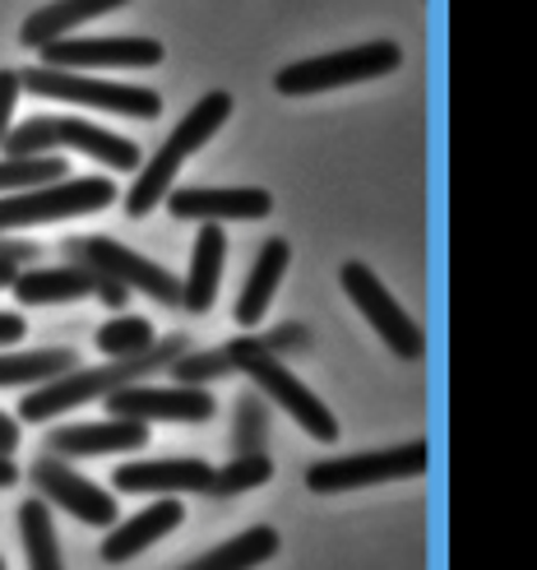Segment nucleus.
Masks as SVG:
<instances>
[{"instance_id":"36","label":"nucleus","mask_w":537,"mask_h":570,"mask_svg":"<svg viewBox=\"0 0 537 570\" xmlns=\"http://www.w3.org/2000/svg\"><path fill=\"white\" fill-rule=\"evenodd\" d=\"M19 269H23V265H14V261H0V288H10V283L19 278Z\"/></svg>"},{"instance_id":"9","label":"nucleus","mask_w":537,"mask_h":570,"mask_svg":"<svg viewBox=\"0 0 537 570\" xmlns=\"http://www.w3.org/2000/svg\"><path fill=\"white\" fill-rule=\"evenodd\" d=\"M61 250L70 255V265L98 269V274H107V278L126 283L130 293H135V288L149 293V297L162 302V306H181V278L167 274V269L153 265V261H145V255L130 250V246H121V242H111V237H70Z\"/></svg>"},{"instance_id":"17","label":"nucleus","mask_w":537,"mask_h":570,"mask_svg":"<svg viewBox=\"0 0 537 570\" xmlns=\"http://www.w3.org/2000/svg\"><path fill=\"white\" fill-rule=\"evenodd\" d=\"M181 520H186V505H181L177 497H162V501H153L149 510H139V515H130L126 524H111L107 543H102V557H107L111 566H121V561L139 557L145 548H153L158 538H167V533H172Z\"/></svg>"},{"instance_id":"10","label":"nucleus","mask_w":537,"mask_h":570,"mask_svg":"<svg viewBox=\"0 0 537 570\" xmlns=\"http://www.w3.org/2000/svg\"><path fill=\"white\" fill-rule=\"evenodd\" d=\"M338 283H344V293L357 302V311H361L366 321H371V330L385 338L394 353H399L404 362L421 357V330L412 325L408 311L389 297V288H385V283H380L371 269H366L361 261H348L344 274H338Z\"/></svg>"},{"instance_id":"8","label":"nucleus","mask_w":537,"mask_h":570,"mask_svg":"<svg viewBox=\"0 0 537 570\" xmlns=\"http://www.w3.org/2000/svg\"><path fill=\"white\" fill-rule=\"evenodd\" d=\"M427 473V441H404L371 454H344V460H320L306 469V488L334 497L352 488H376V482H399V478H421Z\"/></svg>"},{"instance_id":"6","label":"nucleus","mask_w":537,"mask_h":570,"mask_svg":"<svg viewBox=\"0 0 537 570\" xmlns=\"http://www.w3.org/2000/svg\"><path fill=\"white\" fill-rule=\"evenodd\" d=\"M117 199V186L107 177H66L38 190H19V195H0V237H10L14 227H33V223H56V218H79V214H98Z\"/></svg>"},{"instance_id":"33","label":"nucleus","mask_w":537,"mask_h":570,"mask_svg":"<svg viewBox=\"0 0 537 570\" xmlns=\"http://www.w3.org/2000/svg\"><path fill=\"white\" fill-rule=\"evenodd\" d=\"M23 316H10V311H0V348H10V344H19L23 338Z\"/></svg>"},{"instance_id":"30","label":"nucleus","mask_w":537,"mask_h":570,"mask_svg":"<svg viewBox=\"0 0 537 570\" xmlns=\"http://www.w3.org/2000/svg\"><path fill=\"white\" fill-rule=\"evenodd\" d=\"M260 348L274 353V357H297V353H310V325L301 321H288V325H274L260 334Z\"/></svg>"},{"instance_id":"11","label":"nucleus","mask_w":537,"mask_h":570,"mask_svg":"<svg viewBox=\"0 0 537 570\" xmlns=\"http://www.w3.org/2000/svg\"><path fill=\"white\" fill-rule=\"evenodd\" d=\"M111 417H130V422H209L218 413L213 394L200 385H126L117 394L102 399Z\"/></svg>"},{"instance_id":"21","label":"nucleus","mask_w":537,"mask_h":570,"mask_svg":"<svg viewBox=\"0 0 537 570\" xmlns=\"http://www.w3.org/2000/svg\"><path fill=\"white\" fill-rule=\"evenodd\" d=\"M126 0H51V6H42L38 14L23 19V47H47L56 42L61 33H70V28H79L83 19H98L107 10H121Z\"/></svg>"},{"instance_id":"12","label":"nucleus","mask_w":537,"mask_h":570,"mask_svg":"<svg viewBox=\"0 0 537 570\" xmlns=\"http://www.w3.org/2000/svg\"><path fill=\"white\" fill-rule=\"evenodd\" d=\"M28 478H33V488H38L42 501L70 510L74 520L98 524V529L117 524V497L102 492V488H93L89 478L74 473L66 460H56V454H38L33 469H28Z\"/></svg>"},{"instance_id":"29","label":"nucleus","mask_w":537,"mask_h":570,"mask_svg":"<svg viewBox=\"0 0 537 570\" xmlns=\"http://www.w3.org/2000/svg\"><path fill=\"white\" fill-rule=\"evenodd\" d=\"M172 366V376H177V385H209V381H222V376H232L237 366H232V353L228 348H209V353H181V357H172L167 362Z\"/></svg>"},{"instance_id":"1","label":"nucleus","mask_w":537,"mask_h":570,"mask_svg":"<svg viewBox=\"0 0 537 570\" xmlns=\"http://www.w3.org/2000/svg\"><path fill=\"white\" fill-rule=\"evenodd\" d=\"M190 344H186V334H167L162 344H153L149 353H139V357H111L102 366H74V372L66 376H56L47 381L42 390H33L19 404V417L23 422H51V417H61L70 409H79L83 399H107V394H117L126 385H139V381H149L153 372H162L172 357H181Z\"/></svg>"},{"instance_id":"3","label":"nucleus","mask_w":537,"mask_h":570,"mask_svg":"<svg viewBox=\"0 0 537 570\" xmlns=\"http://www.w3.org/2000/svg\"><path fill=\"white\" fill-rule=\"evenodd\" d=\"M6 158H33V154H61V149H79L117 173H130L139 163V145L121 139L117 130L93 126L83 117H28L23 126H10V135L0 139Z\"/></svg>"},{"instance_id":"35","label":"nucleus","mask_w":537,"mask_h":570,"mask_svg":"<svg viewBox=\"0 0 537 570\" xmlns=\"http://www.w3.org/2000/svg\"><path fill=\"white\" fill-rule=\"evenodd\" d=\"M14 454H0V488H14Z\"/></svg>"},{"instance_id":"37","label":"nucleus","mask_w":537,"mask_h":570,"mask_svg":"<svg viewBox=\"0 0 537 570\" xmlns=\"http://www.w3.org/2000/svg\"><path fill=\"white\" fill-rule=\"evenodd\" d=\"M0 570H6V561H0Z\"/></svg>"},{"instance_id":"13","label":"nucleus","mask_w":537,"mask_h":570,"mask_svg":"<svg viewBox=\"0 0 537 570\" xmlns=\"http://www.w3.org/2000/svg\"><path fill=\"white\" fill-rule=\"evenodd\" d=\"M167 214L172 218H195V223H228V218H269L274 195L260 186H181L167 190Z\"/></svg>"},{"instance_id":"32","label":"nucleus","mask_w":537,"mask_h":570,"mask_svg":"<svg viewBox=\"0 0 537 570\" xmlns=\"http://www.w3.org/2000/svg\"><path fill=\"white\" fill-rule=\"evenodd\" d=\"M42 255L38 242H23V237H0V261H14V265H33Z\"/></svg>"},{"instance_id":"28","label":"nucleus","mask_w":537,"mask_h":570,"mask_svg":"<svg viewBox=\"0 0 537 570\" xmlns=\"http://www.w3.org/2000/svg\"><path fill=\"white\" fill-rule=\"evenodd\" d=\"M269 445V409L260 394H241L232 413V450L237 454H265Z\"/></svg>"},{"instance_id":"15","label":"nucleus","mask_w":537,"mask_h":570,"mask_svg":"<svg viewBox=\"0 0 537 570\" xmlns=\"http://www.w3.org/2000/svg\"><path fill=\"white\" fill-rule=\"evenodd\" d=\"M149 445V426L130 422V417H111V422H66L51 426L47 454L56 460H93V454H130Z\"/></svg>"},{"instance_id":"26","label":"nucleus","mask_w":537,"mask_h":570,"mask_svg":"<svg viewBox=\"0 0 537 570\" xmlns=\"http://www.w3.org/2000/svg\"><path fill=\"white\" fill-rule=\"evenodd\" d=\"M269 478H274V460H269V454H232V464L213 469L209 492L213 497H241L250 488H265Z\"/></svg>"},{"instance_id":"27","label":"nucleus","mask_w":537,"mask_h":570,"mask_svg":"<svg viewBox=\"0 0 537 570\" xmlns=\"http://www.w3.org/2000/svg\"><path fill=\"white\" fill-rule=\"evenodd\" d=\"M158 344L153 338V325L145 316H117V321H107L98 330V348L107 357H139V353H149Z\"/></svg>"},{"instance_id":"14","label":"nucleus","mask_w":537,"mask_h":570,"mask_svg":"<svg viewBox=\"0 0 537 570\" xmlns=\"http://www.w3.org/2000/svg\"><path fill=\"white\" fill-rule=\"evenodd\" d=\"M51 70H70V66H162V42L153 38H56L42 47Z\"/></svg>"},{"instance_id":"19","label":"nucleus","mask_w":537,"mask_h":570,"mask_svg":"<svg viewBox=\"0 0 537 570\" xmlns=\"http://www.w3.org/2000/svg\"><path fill=\"white\" fill-rule=\"evenodd\" d=\"M288 261H292V246L274 237L260 246L256 255V269L246 274V288L237 297V325H260L265 321V311L274 306V293H278V283L282 274H288Z\"/></svg>"},{"instance_id":"7","label":"nucleus","mask_w":537,"mask_h":570,"mask_svg":"<svg viewBox=\"0 0 537 570\" xmlns=\"http://www.w3.org/2000/svg\"><path fill=\"white\" fill-rule=\"evenodd\" d=\"M19 89L38 94V98H56V102H89L98 111H121V117H139V121H153L162 111V98L153 89H135V83H111V79H89V75H74V70H51V66L23 70Z\"/></svg>"},{"instance_id":"4","label":"nucleus","mask_w":537,"mask_h":570,"mask_svg":"<svg viewBox=\"0 0 537 570\" xmlns=\"http://www.w3.org/2000/svg\"><path fill=\"white\" fill-rule=\"evenodd\" d=\"M228 353H232V366H237V372L256 381L260 394H269L278 409H288L316 441H338V422H334V413L325 409V399H316V394H310V385H301L274 353H265V348H260V338L241 334L237 344H228Z\"/></svg>"},{"instance_id":"24","label":"nucleus","mask_w":537,"mask_h":570,"mask_svg":"<svg viewBox=\"0 0 537 570\" xmlns=\"http://www.w3.org/2000/svg\"><path fill=\"white\" fill-rule=\"evenodd\" d=\"M19 533L28 548V570H66L61 543H56V529H51V510L42 497L19 505Z\"/></svg>"},{"instance_id":"25","label":"nucleus","mask_w":537,"mask_h":570,"mask_svg":"<svg viewBox=\"0 0 537 570\" xmlns=\"http://www.w3.org/2000/svg\"><path fill=\"white\" fill-rule=\"evenodd\" d=\"M70 163L61 154H33V158H0V195H19V190H38L51 181H66Z\"/></svg>"},{"instance_id":"23","label":"nucleus","mask_w":537,"mask_h":570,"mask_svg":"<svg viewBox=\"0 0 537 570\" xmlns=\"http://www.w3.org/2000/svg\"><path fill=\"white\" fill-rule=\"evenodd\" d=\"M79 366L74 348H38V353H0V385H47Z\"/></svg>"},{"instance_id":"20","label":"nucleus","mask_w":537,"mask_h":570,"mask_svg":"<svg viewBox=\"0 0 537 570\" xmlns=\"http://www.w3.org/2000/svg\"><path fill=\"white\" fill-rule=\"evenodd\" d=\"M98 278L93 269L83 265H66V269H19V278L10 283L14 297L23 306H51V302H79V297H93L98 293Z\"/></svg>"},{"instance_id":"18","label":"nucleus","mask_w":537,"mask_h":570,"mask_svg":"<svg viewBox=\"0 0 537 570\" xmlns=\"http://www.w3.org/2000/svg\"><path fill=\"white\" fill-rule=\"evenodd\" d=\"M222 261H228V233H222V223H200V237H195V250H190V274L181 283V306L190 316H205L213 306Z\"/></svg>"},{"instance_id":"2","label":"nucleus","mask_w":537,"mask_h":570,"mask_svg":"<svg viewBox=\"0 0 537 570\" xmlns=\"http://www.w3.org/2000/svg\"><path fill=\"white\" fill-rule=\"evenodd\" d=\"M232 117V94H205L200 102H195L186 117H181V126L167 135V145L158 149V158L145 167V177H139L135 186H130V195H126V214L130 218H145V214H153L158 205H162V195H167V186H172V177H177V167L195 154V149H205L209 139L222 130V121Z\"/></svg>"},{"instance_id":"16","label":"nucleus","mask_w":537,"mask_h":570,"mask_svg":"<svg viewBox=\"0 0 537 570\" xmlns=\"http://www.w3.org/2000/svg\"><path fill=\"white\" fill-rule=\"evenodd\" d=\"M213 469L205 460H135L111 473V492H209Z\"/></svg>"},{"instance_id":"22","label":"nucleus","mask_w":537,"mask_h":570,"mask_svg":"<svg viewBox=\"0 0 537 570\" xmlns=\"http://www.w3.org/2000/svg\"><path fill=\"white\" fill-rule=\"evenodd\" d=\"M274 552H278V533H274L269 524H256V529L228 538V543L209 548L205 557H195V561L181 566V570H256V566L274 561Z\"/></svg>"},{"instance_id":"34","label":"nucleus","mask_w":537,"mask_h":570,"mask_svg":"<svg viewBox=\"0 0 537 570\" xmlns=\"http://www.w3.org/2000/svg\"><path fill=\"white\" fill-rule=\"evenodd\" d=\"M14 445H19V426L10 413H0V454H14Z\"/></svg>"},{"instance_id":"31","label":"nucleus","mask_w":537,"mask_h":570,"mask_svg":"<svg viewBox=\"0 0 537 570\" xmlns=\"http://www.w3.org/2000/svg\"><path fill=\"white\" fill-rule=\"evenodd\" d=\"M14 102H19V75L0 70V139H6L14 126Z\"/></svg>"},{"instance_id":"5","label":"nucleus","mask_w":537,"mask_h":570,"mask_svg":"<svg viewBox=\"0 0 537 570\" xmlns=\"http://www.w3.org/2000/svg\"><path fill=\"white\" fill-rule=\"evenodd\" d=\"M404 51L399 42H361L348 51H329V56H310L288 70H278L274 89L301 98V94H325V89H344V83H361V79H380L389 70H399Z\"/></svg>"}]
</instances>
